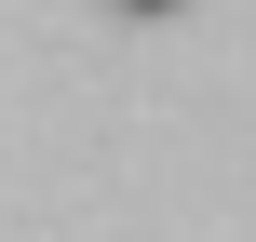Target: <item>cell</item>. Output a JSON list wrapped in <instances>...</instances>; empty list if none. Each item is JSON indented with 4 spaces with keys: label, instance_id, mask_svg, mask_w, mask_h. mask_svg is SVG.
I'll list each match as a JSON object with an SVG mask.
<instances>
[{
    "label": "cell",
    "instance_id": "1",
    "mask_svg": "<svg viewBox=\"0 0 256 242\" xmlns=\"http://www.w3.org/2000/svg\"><path fill=\"white\" fill-rule=\"evenodd\" d=\"M122 13H189V0H122Z\"/></svg>",
    "mask_w": 256,
    "mask_h": 242
}]
</instances>
